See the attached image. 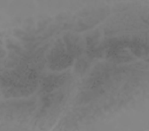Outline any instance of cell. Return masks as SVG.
<instances>
[{
  "label": "cell",
  "instance_id": "cell-1",
  "mask_svg": "<svg viewBox=\"0 0 149 131\" xmlns=\"http://www.w3.org/2000/svg\"><path fill=\"white\" fill-rule=\"evenodd\" d=\"M87 67V64L85 61L79 60L78 61L76 65V70L78 72H83L85 71Z\"/></svg>",
  "mask_w": 149,
  "mask_h": 131
}]
</instances>
